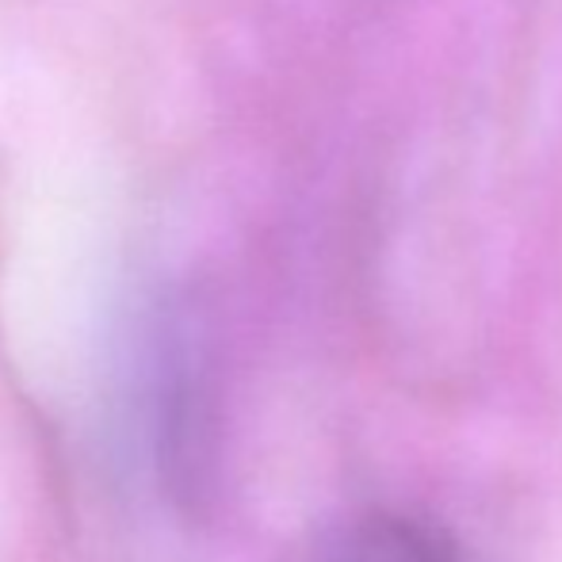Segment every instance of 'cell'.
Wrapping results in <instances>:
<instances>
[{
    "mask_svg": "<svg viewBox=\"0 0 562 562\" xmlns=\"http://www.w3.org/2000/svg\"><path fill=\"white\" fill-rule=\"evenodd\" d=\"M322 562H474L459 540L429 517L375 509L348 520L326 543Z\"/></svg>",
    "mask_w": 562,
    "mask_h": 562,
    "instance_id": "obj_1",
    "label": "cell"
}]
</instances>
